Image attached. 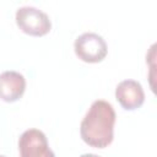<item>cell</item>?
I'll list each match as a JSON object with an SVG mask.
<instances>
[{"label":"cell","mask_w":157,"mask_h":157,"mask_svg":"<svg viewBox=\"0 0 157 157\" xmlns=\"http://www.w3.org/2000/svg\"><path fill=\"white\" fill-rule=\"evenodd\" d=\"M26 91V78L22 74L7 70L0 74V99L7 103L18 101Z\"/></svg>","instance_id":"obj_6"},{"label":"cell","mask_w":157,"mask_h":157,"mask_svg":"<svg viewBox=\"0 0 157 157\" xmlns=\"http://www.w3.org/2000/svg\"><path fill=\"white\" fill-rule=\"evenodd\" d=\"M115 112L113 105L103 99L94 101L80 124V135L91 147L104 148L114 139Z\"/></svg>","instance_id":"obj_1"},{"label":"cell","mask_w":157,"mask_h":157,"mask_svg":"<svg viewBox=\"0 0 157 157\" xmlns=\"http://www.w3.org/2000/svg\"><path fill=\"white\" fill-rule=\"evenodd\" d=\"M115 99L125 110H135L145 102V92L140 82L124 80L115 87Z\"/></svg>","instance_id":"obj_5"},{"label":"cell","mask_w":157,"mask_h":157,"mask_svg":"<svg viewBox=\"0 0 157 157\" xmlns=\"http://www.w3.org/2000/svg\"><path fill=\"white\" fill-rule=\"evenodd\" d=\"M74 50L76 56L90 64L101 63L108 54V47L103 37L93 32H86L80 34L74 43Z\"/></svg>","instance_id":"obj_3"},{"label":"cell","mask_w":157,"mask_h":157,"mask_svg":"<svg viewBox=\"0 0 157 157\" xmlns=\"http://www.w3.org/2000/svg\"><path fill=\"white\" fill-rule=\"evenodd\" d=\"M0 157H5V156H1V155H0Z\"/></svg>","instance_id":"obj_8"},{"label":"cell","mask_w":157,"mask_h":157,"mask_svg":"<svg viewBox=\"0 0 157 157\" xmlns=\"http://www.w3.org/2000/svg\"><path fill=\"white\" fill-rule=\"evenodd\" d=\"M16 25L26 34L33 37H43L52 29L49 16L33 6H22L16 11Z\"/></svg>","instance_id":"obj_2"},{"label":"cell","mask_w":157,"mask_h":157,"mask_svg":"<svg viewBox=\"0 0 157 157\" xmlns=\"http://www.w3.org/2000/svg\"><path fill=\"white\" fill-rule=\"evenodd\" d=\"M80 157H101V156L94 155V153H83V155H81Z\"/></svg>","instance_id":"obj_7"},{"label":"cell","mask_w":157,"mask_h":157,"mask_svg":"<svg viewBox=\"0 0 157 157\" xmlns=\"http://www.w3.org/2000/svg\"><path fill=\"white\" fill-rule=\"evenodd\" d=\"M20 157H55L47 136L38 129H28L18 139Z\"/></svg>","instance_id":"obj_4"}]
</instances>
